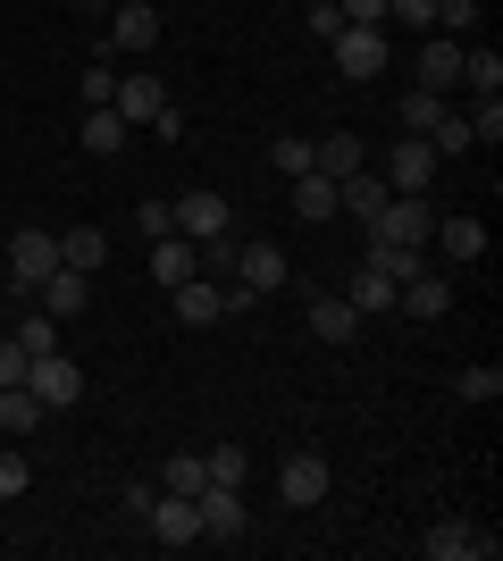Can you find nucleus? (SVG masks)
<instances>
[{
  "mask_svg": "<svg viewBox=\"0 0 503 561\" xmlns=\"http://www.w3.org/2000/svg\"><path fill=\"white\" fill-rule=\"evenodd\" d=\"M25 369H34V352L18 335H0V386H25Z\"/></svg>",
  "mask_w": 503,
  "mask_h": 561,
  "instance_id": "nucleus-37",
  "label": "nucleus"
},
{
  "mask_svg": "<svg viewBox=\"0 0 503 561\" xmlns=\"http://www.w3.org/2000/svg\"><path fill=\"white\" fill-rule=\"evenodd\" d=\"M59 268V234H43V227H18V243H9V285L18 294H34V285Z\"/></svg>",
  "mask_w": 503,
  "mask_h": 561,
  "instance_id": "nucleus-5",
  "label": "nucleus"
},
{
  "mask_svg": "<svg viewBox=\"0 0 503 561\" xmlns=\"http://www.w3.org/2000/svg\"><path fill=\"white\" fill-rule=\"evenodd\" d=\"M386 193H395V185H386V176H369V168H353V176L335 185V210H353L361 227H369V218L386 210Z\"/></svg>",
  "mask_w": 503,
  "mask_h": 561,
  "instance_id": "nucleus-19",
  "label": "nucleus"
},
{
  "mask_svg": "<svg viewBox=\"0 0 503 561\" xmlns=\"http://www.w3.org/2000/svg\"><path fill=\"white\" fill-rule=\"evenodd\" d=\"M335 68L353 76V84H369V76L386 68V25H335Z\"/></svg>",
  "mask_w": 503,
  "mask_h": 561,
  "instance_id": "nucleus-4",
  "label": "nucleus"
},
{
  "mask_svg": "<svg viewBox=\"0 0 503 561\" xmlns=\"http://www.w3.org/2000/svg\"><path fill=\"white\" fill-rule=\"evenodd\" d=\"M151 537L160 545H202V503L193 494H151Z\"/></svg>",
  "mask_w": 503,
  "mask_h": 561,
  "instance_id": "nucleus-10",
  "label": "nucleus"
},
{
  "mask_svg": "<svg viewBox=\"0 0 503 561\" xmlns=\"http://www.w3.org/2000/svg\"><path fill=\"white\" fill-rule=\"evenodd\" d=\"M369 268H378V277H395V285H403L411 268H428V260L411 252V243H378V234H369Z\"/></svg>",
  "mask_w": 503,
  "mask_h": 561,
  "instance_id": "nucleus-31",
  "label": "nucleus"
},
{
  "mask_svg": "<svg viewBox=\"0 0 503 561\" xmlns=\"http://www.w3.org/2000/svg\"><path fill=\"white\" fill-rule=\"evenodd\" d=\"M461 84V43L454 34H420V93H454Z\"/></svg>",
  "mask_w": 503,
  "mask_h": 561,
  "instance_id": "nucleus-13",
  "label": "nucleus"
},
{
  "mask_svg": "<svg viewBox=\"0 0 503 561\" xmlns=\"http://www.w3.org/2000/svg\"><path fill=\"white\" fill-rule=\"evenodd\" d=\"M110 110H118L126 126H151V117L168 110V84H160V68H135V76H118V93H110Z\"/></svg>",
  "mask_w": 503,
  "mask_h": 561,
  "instance_id": "nucleus-9",
  "label": "nucleus"
},
{
  "mask_svg": "<svg viewBox=\"0 0 503 561\" xmlns=\"http://www.w3.org/2000/svg\"><path fill=\"white\" fill-rule=\"evenodd\" d=\"M126 135H135V126H126V117L110 110V101H101V110H84V151H93V160H110V151H126Z\"/></svg>",
  "mask_w": 503,
  "mask_h": 561,
  "instance_id": "nucleus-21",
  "label": "nucleus"
},
{
  "mask_svg": "<svg viewBox=\"0 0 503 561\" xmlns=\"http://www.w3.org/2000/svg\"><path fill=\"white\" fill-rule=\"evenodd\" d=\"M436 168H445V160H436L428 135H395V151H386V185H395V193H428Z\"/></svg>",
  "mask_w": 503,
  "mask_h": 561,
  "instance_id": "nucleus-3",
  "label": "nucleus"
},
{
  "mask_svg": "<svg viewBox=\"0 0 503 561\" xmlns=\"http://www.w3.org/2000/svg\"><path fill=\"white\" fill-rule=\"evenodd\" d=\"M420 553L428 561H495V537L470 528V519H436L428 537H420Z\"/></svg>",
  "mask_w": 503,
  "mask_h": 561,
  "instance_id": "nucleus-6",
  "label": "nucleus"
},
{
  "mask_svg": "<svg viewBox=\"0 0 503 561\" xmlns=\"http://www.w3.org/2000/svg\"><path fill=\"white\" fill-rule=\"evenodd\" d=\"M286 202H294V218H311V227H319V218H335V176H319V168H302V176H286Z\"/></svg>",
  "mask_w": 503,
  "mask_h": 561,
  "instance_id": "nucleus-20",
  "label": "nucleus"
},
{
  "mask_svg": "<svg viewBox=\"0 0 503 561\" xmlns=\"http://www.w3.org/2000/svg\"><path fill=\"white\" fill-rule=\"evenodd\" d=\"M151 277H160L168 294H176L185 277H202V252H193L185 234H160V243H151Z\"/></svg>",
  "mask_w": 503,
  "mask_h": 561,
  "instance_id": "nucleus-18",
  "label": "nucleus"
},
{
  "mask_svg": "<svg viewBox=\"0 0 503 561\" xmlns=\"http://www.w3.org/2000/svg\"><path fill=\"white\" fill-rule=\"evenodd\" d=\"M395 310H403V319H445V310H454V277H445V268H411V277L395 285Z\"/></svg>",
  "mask_w": 503,
  "mask_h": 561,
  "instance_id": "nucleus-8",
  "label": "nucleus"
},
{
  "mask_svg": "<svg viewBox=\"0 0 503 561\" xmlns=\"http://www.w3.org/2000/svg\"><path fill=\"white\" fill-rule=\"evenodd\" d=\"M445 117H454V101H445V93H420V84L403 93V126H411V135H428V126H445Z\"/></svg>",
  "mask_w": 503,
  "mask_h": 561,
  "instance_id": "nucleus-30",
  "label": "nucleus"
},
{
  "mask_svg": "<svg viewBox=\"0 0 503 561\" xmlns=\"http://www.w3.org/2000/svg\"><path fill=\"white\" fill-rule=\"evenodd\" d=\"M344 9V25H386V0H335Z\"/></svg>",
  "mask_w": 503,
  "mask_h": 561,
  "instance_id": "nucleus-42",
  "label": "nucleus"
},
{
  "mask_svg": "<svg viewBox=\"0 0 503 561\" xmlns=\"http://www.w3.org/2000/svg\"><path fill=\"white\" fill-rule=\"evenodd\" d=\"M428 142H436V160H454V151H470V126L445 117V126H428Z\"/></svg>",
  "mask_w": 503,
  "mask_h": 561,
  "instance_id": "nucleus-39",
  "label": "nucleus"
},
{
  "mask_svg": "<svg viewBox=\"0 0 503 561\" xmlns=\"http://www.w3.org/2000/svg\"><path fill=\"white\" fill-rule=\"evenodd\" d=\"M344 302H353L361 319H378V310H395V277H378V268L361 260V268H353V294H344Z\"/></svg>",
  "mask_w": 503,
  "mask_h": 561,
  "instance_id": "nucleus-26",
  "label": "nucleus"
},
{
  "mask_svg": "<svg viewBox=\"0 0 503 561\" xmlns=\"http://www.w3.org/2000/svg\"><path fill=\"white\" fill-rule=\"evenodd\" d=\"M461 84H470V93H503V50H461Z\"/></svg>",
  "mask_w": 503,
  "mask_h": 561,
  "instance_id": "nucleus-29",
  "label": "nucleus"
},
{
  "mask_svg": "<svg viewBox=\"0 0 503 561\" xmlns=\"http://www.w3.org/2000/svg\"><path fill=\"white\" fill-rule=\"evenodd\" d=\"M268 160H277V176H302V168H311V142H302V135H277V142H268Z\"/></svg>",
  "mask_w": 503,
  "mask_h": 561,
  "instance_id": "nucleus-36",
  "label": "nucleus"
},
{
  "mask_svg": "<svg viewBox=\"0 0 503 561\" xmlns=\"http://www.w3.org/2000/svg\"><path fill=\"white\" fill-rule=\"evenodd\" d=\"M168 210H176V234H185V243H218V234L236 227V210H227L218 193H185V202H168Z\"/></svg>",
  "mask_w": 503,
  "mask_h": 561,
  "instance_id": "nucleus-11",
  "label": "nucleus"
},
{
  "mask_svg": "<svg viewBox=\"0 0 503 561\" xmlns=\"http://www.w3.org/2000/svg\"><path fill=\"white\" fill-rule=\"evenodd\" d=\"M335 469L328 453H286V469H277V494H286V512H311V503H328Z\"/></svg>",
  "mask_w": 503,
  "mask_h": 561,
  "instance_id": "nucleus-2",
  "label": "nucleus"
},
{
  "mask_svg": "<svg viewBox=\"0 0 503 561\" xmlns=\"http://www.w3.org/2000/svg\"><path fill=\"white\" fill-rule=\"evenodd\" d=\"M135 227L160 243V234H176V210H168V202H144V210H135Z\"/></svg>",
  "mask_w": 503,
  "mask_h": 561,
  "instance_id": "nucleus-40",
  "label": "nucleus"
},
{
  "mask_svg": "<svg viewBox=\"0 0 503 561\" xmlns=\"http://www.w3.org/2000/svg\"><path fill=\"white\" fill-rule=\"evenodd\" d=\"M210 486V461H202V453H168L160 461V494H202Z\"/></svg>",
  "mask_w": 503,
  "mask_h": 561,
  "instance_id": "nucleus-27",
  "label": "nucleus"
},
{
  "mask_svg": "<svg viewBox=\"0 0 503 561\" xmlns=\"http://www.w3.org/2000/svg\"><path fill=\"white\" fill-rule=\"evenodd\" d=\"M386 25H403V34H436V0H386Z\"/></svg>",
  "mask_w": 503,
  "mask_h": 561,
  "instance_id": "nucleus-32",
  "label": "nucleus"
},
{
  "mask_svg": "<svg viewBox=\"0 0 503 561\" xmlns=\"http://www.w3.org/2000/svg\"><path fill=\"white\" fill-rule=\"evenodd\" d=\"M369 234H378V243H411V252H428V234H436L428 193H386V210L369 218Z\"/></svg>",
  "mask_w": 503,
  "mask_h": 561,
  "instance_id": "nucleus-1",
  "label": "nucleus"
},
{
  "mask_svg": "<svg viewBox=\"0 0 503 561\" xmlns=\"http://www.w3.org/2000/svg\"><path fill=\"white\" fill-rule=\"evenodd\" d=\"M93 9H118V0H84V18H93Z\"/></svg>",
  "mask_w": 503,
  "mask_h": 561,
  "instance_id": "nucleus-44",
  "label": "nucleus"
},
{
  "mask_svg": "<svg viewBox=\"0 0 503 561\" xmlns=\"http://www.w3.org/2000/svg\"><path fill=\"white\" fill-rule=\"evenodd\" d=\"M311 168H319V176H335V185H344V176H353V168H361V135H319V142H311Z\"/></svg>",
  "mask_w": 503,
  "mask_h": 561,
  "instance_id": "nucleus-25",
  "label": "nucleus"
},
{
  "mask_svg": "<svg viewBox=\"0 0 503 561\" xmlns=\"http://www.w3.org/2000/svg\"><path fill=\"white\" fill-rule=\"evenodd\" d=\"M160 43V0H118L110 9V50H151Z\"/></svg>",
  "mask_w": 503,
  "mask_h": 561,
  "instance_id": "nucleus-12",
  "label": "nucleus"
},
{
  "mask_svg": "<svg viewBox=\"0 0 503 561\" xmlns=\"http://www.w3.org/2000/svg\"><path fill=\"white\" fill-rule=\"evenodd\" d=\"M0 427H9V436H34V427H43V402L25 394V386H0Z\"/></svg>",
  "mask_w": 503,
  "mask_h": 561,
  "instance_id": "nucleus-28",
  "label": "nucleus"
},
{
  "mask_svg": "<svg viewBox=\"0 0 503 561\" xmlns=\"http://www.w3.org/2000/svg\"><path fill=\"white\" fill-rule=\"evenodd\" d=\"M428 243H436L445 260H479V252H487V227H479V218H436Z\"/></svg>",
  "mask_w": 503,
  "mask_h": 561,
  "instance_id": "nucleus-22",
  "label": "nucleus"
},
{
  "mask_svg": "<svg viewBox=\"0 0 503 561\" xmlns=\"http://www.w3.org/2000/svg\"><path fill=\"white\" fill-rule=\"evenodd\" d=\"M34 294H43V310H50V319H76V310H84V268H50V277L34 285Z\"/></svg>",
  "mask_w": 503,
  "mask_h": 561,
  "instance_id": "nucleus-24",
  "label": "nucleus"
},
{
  "mask_svg": "<svg viewBox=\"0 0 503 561\" xmlns=\"http://www.w3.org/2000/svg\"><path fill=\"white\" fill-rule=\"evenodd\" d=\"M110 93H118V68H84V110H101Z\"/></svg>",
  "mask_w": 503,
  "mask_h": 561,
  "instance_id": "nucleus-41",
  "label": "nucleus"
},
{
  "mask_svg": "<svg viewBox=\"0 0 503 561\" xmlns=\"http://www.w3.org/2000/svg\"><path fill=\"white\" fill-rule=\"evenodd\" d=\"M495 394H503V369H495V360L461 369V402H495Z\"/></svg>",
  "mask_w": 503,
  "mask_h": 561,
  "instance_id": "nucleus-35",
  "label": "nucleus"
},
{
  "mask_svg": "<svg viewBox=\"0 0 503 561\" xmlns=\"http://www.w3.org/2000/svg\"><path fill=\"white\" fill-rule=\"evenodd\" d=\"M236 285L277 294V285H286V252H277V243H236Z\"/></svg>",
  "mask_w": 503,
  "mask_h": 561,
  "instance_id": "nucleus-15",
  "label": "nucleus"
},
{
  "mask_svg": "<svg viewBox=\"0 0 503 561\" xmlns=\"http://www.w3.org/2000/svg\"><path fill=\"white\" fill-rule=\"evenodd\" d=\"M101 260H110V234L101 227H68L59 234V268H84V277H93Z\"/></svg>",
  "mask_w": 503,
  "mask_h": 561,
  "instance_id": "nucleus-23",
  "label": "nucleus"
},
{
  "mask_svg": "<svg viewBox=\"0 0 503 561\" xmlns=\"http://www.w3.org/2000/svg\"><path fill=\"white\" fill-rule=\"evenodd\" d=\"M176 319H185V328L227 319V285H218V277H185V285H176Z\"/></svg>",
  "mask_w": 503,
  "mask_h": 561,
  "instance_id": "nucleus-16",
  "label": "nucleus"
},
{
  "mask_svg": "<svg viewBox=\"0 0 503 561\" xmlns=\"http://www.w3.org/2000/svg\"><path fill=\"white\" fill-rule=\"evenodd\" d=\"M18 344L25 352H59V319H50V310H25V319H18Z\"/></svg>",
  "mask_w": 503,
  "mask_h": 561,
  "instance_id": "nucleus-33",
  "label": "nucleus"
},
{
  "mask_svg": "<svg viewBox=\"0 0 503 561\" xmlns=\"http://www.w3.org/2000/svg\"><path fill=\"white\" fill-rule=\"evenodd\" d=\"M335 25H344V9H335V0H311V34L319 43H335Z\"/></svg>",
  "mask_w": 503,
  "mask_h": 561,
  "instance_id": "nucleus-43",
  "label": "nucleus"
},
{
  "mask_svg": "<svg viewBox=\"0 0 503 561\" xmlns=\"http://www.w3.org/2000/svg\"><path fill=\"white\" fill-rule=\"evenodd\" d=\"M202 461H210V486H243V478H252L243 445H218V453H202Z\"/></svg>",
  "mask_w": 503,
  "mask_h": 561,
  "instance_id": "nucleus-34",
  "label": "nucleus"
},
{
  "mask_svg": "<svg viewBox=\"0 0 503 561\" xmlns=\"http://www.w3.org/2000/svg\"><path fill=\"white\" fill-rule=\"evenodd\" d=\"M25 394L43 402V411H59V402H76V394H84V377H76V360H68V352H34V369H25Z\"/></svg>",
  "mask_w": 503,
  "mask_h": 561,
  "instance_id": "nucleus-7",
  "label": "nucleus"
},
{
  "mask_svg": "<svg viewBox=\"0 0 503 561\" xmlns=\"http://www.w3.org/2000/svg\"><path fill=\"white\" fill-rule=\"evenodd\" d=\"M25 486H34V469H25L18 453H0V503H18Z\"/></svg>",
  "mask_w": 503,
  "mask_h": 561,
  "instance_id": "nucleus-38",
  "label": "nucleus"
},
{
  "mask_svg": "<svg viewBox=\"0 0 503 561\" xmlns=\"http://www.w3.org/2000/svg\"><path fill=\"white\" fill-rule=\"evenodd\" d=\"M193 503H202V537H243V528H252V512H243V486H202Z\"/></svg>",
  "mask_w": 503,
  "mask_h": 561,
  "instance_id": "nucleus-14",
  "label": "nucleus"
},
{
  "mask_svg": "<svg viewBox=\"0 0 503 561\" xmlns=\"http://www.w3.org/2000/svg\"><path fill=\"white\" fill-rule=\"evenodd\" d=\"M311 335H319V344H353V335H361V310L344 302V294H311Z\"/></svg>",
  "mask_w": 503,
  "mask_h": 561,
  "instance_id": "nucleus-17",
  "label": "nucleus"
}]
</instances>
